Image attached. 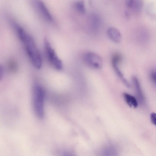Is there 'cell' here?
<instances>
[{"label": "cell", "instance_id": "1", "mask_svg": "<svg viewBox=\"0 0 156 156\" xmlns=\"http://www.w3.org/2000/svg\"><path fill=\"white\" fill-rule=\"evenodd\" d=\"M16 30L18 37L23 43L33 65L36 68L40 69L42 66L41 58L33 39L19 26L16 27Z\"/></svg>", "mask_w": 156, "mask_h": 156}, {"label": "cell", "instance_id": "2", "mask_svg": "<svg viewBox=\"0 0 156 156\" xmlns=\"http://www.w3.org/2000/svg\"><path fill=\"white\" fill-rule=\"evenodd\" d=\"M33 101L35 113L40 119L43 118L45 92L39 85L34 84L33 88Z\"/></svg>", "mask_w": 156, "mask_h": 156}, {"label": "cell", "instance_id": "3", "mask_svg": "<svg viewBox=\"0 0 156 156\" xmlns=\"http://www.w3.org/2000/svg\"><path fill=\"white\" fill-rule=\"evenodd\" d=\"M44 45L46 55L50 62L57 70H61L63 67L62 62L46 39L44 40Z\"/></svg>", "mask_w": 156, "mask_h": 156}, {"label": "cell", "instance_id": "4", "mask_svg": "<svg viewBox=\"0 0 156 156\" xmlns=\"http://www.w3.org/2000/svg\"><path fill=\"white\" fill-rule=\"evenodd\" d=\"M84 59L87 64L93 68L100 69L102 66L103 61L102 57L95 52H87L84 55Z\"/></svg>", "mask_w": 156, "mask_h": 156}, {"label": "cell", "instance_id": "5", "mask_svg": "<svg viewBox=\"0 0 156 156\" xmlns=\"http://www.w3.org/2000/svg\"><path fill=\"white\" fill-rule=\"evenodd\" d=\"M121 57L118 55H113L112 59V63L114 69L117 74L121 79L123 83L128 87H130L128 81L124 78L123 75L118 66V64L120 60Z\"/></svg>", "mask_w": 156, "mask_h": 156}, {"label": "cell", "instance_id": "6", "mask_svg": "<svg viewBox=\"0 0 156 156\" xmlns=\"http://www.w3.org/2000/svg\"><path fill=\"white\" fill-rule=\"evenodd\" d=\"M107 34L109 39L113 42L119 43L121 41V33L116 28L113 27H109L107 30Z\"/></svg>", "mask_w": 156, "mask_h": 156}, {"label": "cell", "instance_id": "7", "mask_svg": "<svg viewBox=\"0 0 156 156\" xmlns=\"http://www.w3.org/2000/svg\"><path fill=\"white\" fill-rule=\"evenodd\" d=\"M36 4L38 10L44 17L48 21H52V17L44 3L41 1H38Z\"/></svg>", "mask_w": 156, "mask_h": 156}, {"label": "cell", "instance_id": "8", "mask_svg": "<svg viewBox=\"0 0 156 156\" xmlns=\"http://www.w3.org/2000/svg\"><path fill=\"white\" fill-rule=\"evenodd\" d=\"M132 80L134 86L138 100L140 102L143 103L144 101V97L138 80L137 77L133 76L132 78Z\"/></svg>", "mask_w": 156, "mask_h": 156}, {"label": "cell", "instance_id": "9", "mask_svg": "<svg viewBox=\"0 0 156 156\" xmlns=\"http://www.w3.org/2000/svg\"><path fill=\"white\" fill-rule=\"evenodd\" d=\"M123 96L126 102L129 106L135 108L137 107L138 101L134 97L126 93H124Z\"/></svg>", "mask_w": 156, "mask_h": 156}, {"label": "cell", "instance_id": "10", "mask_svg": "<svg viewBox=\"0 0 156 156\" xmlns=\"http://www.w3.org/2000/svg\"><path fill=\"white\" fill-rule=\"evenodd\" d=\"M127 6L135 11H139L141 9L142 4L139 1L128 0L126 2Z\"/></svg>", "mask_w": 156, "mask_h": 156}, {"label": "cell", "instance_id": "11", "mask_svg": "<svg viewBox=\"0 0 156 156\" xmlns=\"http://www.w3.org/2000/svg\"><path fill=\"white\" fill-rule=\"evenodd\" d=\"M75 7L77 11L80 13L83 14L86 12L84 3L83 1H78L76 2Z\"/></svg>", "mask_w": 156, "mask_h": 156}, {"label": "cell", "instance_id": "12", "mask_svg": "<svg viewBox=\"0 0 156 156\" xmlns=\"http://www.w3.org/2000/svg\"><path fill=\"white\" fill-rule=\"evenodd\" d=\"M150 77L152 82L156 84V70L151 72L150 74Z\"/></svg>", "mask_w": 156, "mask_h": 156}, {"label": "cell", "instance_id": "13", "mask_svg": "<svg viewBox=\"0 0 156 156\" xmlns=\"http://www.w3.org/2000/svg\"><path fill=\"white\" fill-rule=\"evenodd\" d=\"M150 119L152 123L156 125V113L154 112L152 113L151 114Z\"/></svg>", "mask_w": 156, "mask_h": 156}, {"label": "cell", "instance_id": "14", "mask_svg": "<svg viewBox=\"0 0 156 156\" xmlns=\"http://www.w3.org/2000/svg\"><path fill=\"white\" fill-rule=\"evenodd\" d=\"M59 156H74L70 153L65 151H62L59 154Z\"/></svg>", "mask_w": 156, "mask_h": 156}]
</instances>
